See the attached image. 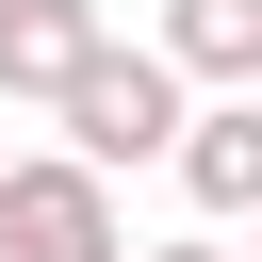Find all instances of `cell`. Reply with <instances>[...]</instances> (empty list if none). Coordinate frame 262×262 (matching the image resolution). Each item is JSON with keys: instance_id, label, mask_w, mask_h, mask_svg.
I'll list each match as a JSON object with an SVG mask.
<instances>
[{"instance_id": "8992f818", "label": "cell", "mask_w": 262, "mask_h": 262, "mask_svg": "<svg viewBox=\"0 0 262 262\" xmlns=\"http://www.w3.org/2000/svg\"><path fill=\"white\" fill-rule=\"evenodd\" d=\"M131 262H229V246H213V229H180V246H131Z\"/></svg>"}, {"instance_id": "3957f363", "label": "cell", "mask_w": 262, "mask_h": 262, "mask_svg": "<svg viewBox=\"0 0 262 262\" xmlns=\"http://www.w3.org/2000/svg\"><path fill=\"white\" fill-rule=\"evenodd\" d=\"M98 49H115L98 0H0V98H66Z\"/></svg>"}, {"instance_id": "5b68a950", "label": "cell", "mask_w": 262, "mask_h": 262, "mask_svg": "<svg viewBox=\"0 0 262 262\" xmlns=\"http://www.w3.org/2000/svg\"><path fill=\"white\" fill-rule=\"evenodd\" d=\"M164 164L196 180V213H262V98H196Z\"/></svg>"}, {"instance_id": "7a4b0ae2", "label": "cell", "mask_w": 262, "mask_h": 262, "mask_svg": "<svg viewBox=\"0 0 262 262\" xmlns=\"http://www.w3.org/2000/svg\"><path fill=\"white\" fill-rule=\"evenodd\" d=\"M0 262H131L115 180H82L66 147H16L0 164Z\"/></svg>"}, {"instance_id": "6da1fadb", "label": "cell", "mask_w": 262, "mask_h": 262, "mask_svg": "<svg viewBox=\"0 0 262 262\" xmlns=\"http://www.w3.org/2000/svg\"><path fill=\"white\" fill-rule=\"evenodd\" d=\"M49 115H66V164H82V180H115V164H164L196 98H180V82L147 66V49H98V66H82V82L49 98Z\"/></svg>"}, {"instance_id": "277c9868", "label": "cell", "mask_w": 262, "mask_h": 262, "mask_svg": "<svg viewBox=\"0 0 262 262\" xmlns=\"http://www.w3.org/2000/svg\"><path fill=\"white\" fill-rule=\"evenodd\" d=\"M164 82H213V98H262V0H164Z\"/></svg>"}]
</instances>
